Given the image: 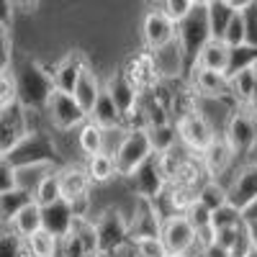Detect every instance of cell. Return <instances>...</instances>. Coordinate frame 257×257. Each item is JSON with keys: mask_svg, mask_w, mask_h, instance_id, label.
I'll return each instance as SVG.
<instances>
[{"mask_svg": "<svg viewBox=\"0 0 257 257\" xmlns=\"http://www.w3.org/2000/svg\"><path fill=\"white\" fill-rule=\"evenodd\" d=\"M13 82H16V100L26 111H44L49 95L54 93L52 75L44 64L36 59H24L21 64H13Z\"/></svg>", "mask_w": 257, "mask_h": 257, "instance_id": "cell-1", "label": "cell"}, {"mask_svg": "<svg viewBox=\"0 0 257 257\" xmlns=\"http://www.w3.org/2000/svg\"><path fill=\"white\" fill-rule=\"evenodd\" d=\"M175 41L183 52L185 59V70L193 72L196 59L201 54V49L211 41V29H208V16H206V3H196L193 11L175 26Z\"/></svg>", "mask_w": 257, "mask_h": 257, "instance_id": "cell-2", "label": "cell"}, {"mask_svg": "<svg viewBox=\"0 0 257 257\" xmlns=\"http://www.w3.org/2000/svg\"><path fill=\"white\" fill-rule=\"evenodd\" d=\"M6 160L18 170V167H31V165H49L57 167L59 165V149L52 139L49 132L44 128H36V132H29L24 139L18 142V147L11 155H6Z\"/></svg>", "mask_w": 257, "mask_h": 257, "instance_id": "cell-3", "label": "cell"}, {"mask_svg": "<svg viewBox=\"0 0 257 257\" xmlns=\"http://www.w3.org/2000/svg\"><path fill=\"white\" fill-rule=\"evenodd\" d=\"M152 157V147H149V137L144 126H134L126 128V134L113 155V165H116V175L121 178H132L137 170Z\"/></svg>", "mask_w": 257, "mask_h": 257, "instance_id": "cell-4", "label": "cell"}, {"mask_svg": "<svg viewBox=\"0 0 257 257\" xmlns=\"http://www.w3.org/2000/svg\"><path fill=\"white\" fill-rule=\"evenodd\" d=\"M221 139L226 142L234 157L252 155V149L257 147V116L249 108H234L224 123Z\"/></svg>", "mask_w": 257, "mask_h": 257, "instance_id": "cell-5", "label": "cell"}, {"mask_svg": "<svg viewBox=\"0 0 257 257\" xmlns=\"http://www.w3.org/2000/svg\"><path fill=\"white\" fill-rule=\"evenodd\" d=\"M95 239H98V254H116L123 252L128 242V221L118 208H105L93 221Z\"/></svg>", "mask_w": 257, "mask_h": 257, "instance_id": "cell-6", "label": "cell"}, {"mask_svg": "<svg viewBox=\"0 0 257 257\" xmlns=\"http://www.w3.org/2000/svg\"><path fill=\"white\" fill-rule=\"evenodd\" d=\"M160 242H162L167 257H193V249H198L196 229L188 224V219L183 213L170 216L160 224Z\"/></svg>", "mask_w": 257, "mask_h": 257, "instance_id": "cell-7", "label": "cell"}, {"mask_svg": "<svg viewBox=\"0 0 257 257\" xmlns=\"http://www.w3.org/2000/svg\"><path fill=\"white\" fill-rule=\"evenodd\" d=\"M178 142L188 149L190 155H203L206 149L216 142V132H213V126L198 113V111H190V113H183L178 118Z\"/></svg>", "mask_w": 257, "mask_h": 257, "instance_id": "cell-8", "label": "cell"}, {"mask_svg": "<svg viewBox=\"0 0 257 257\" xmlns=\"http://www.w3.org/2000/svg\"><path fill=\"white\" fill-rule=\"evenodd\" d=\"M103 90L111 95V100H113V105H116V111H118V116H121L123 126H126V128H132V121H134V116L139 113L142 93L134 88L132 82H128V77H126L123 72L111 75Z\"/></svg>", "mask_w": 257, "mask_h": 257, "instance_id": "cell-9", "label": "cell"}, {"mask_svg": "<svg viewBox=\"0 0 257 257\" xmlns=\"http://www.w3.org/2000/svg\"><path fill=\"white\" fill-rule=\"evenodd\" d=\"M44 113H47V121L54 128H59V132H72V128H77L88 121V116L80 111V105L75 103L72 95L57 93V90L49 95V100L44 105Z\"/></svg>", "mask_w": 257, "mask_h": 257, "instance_id": "cell-10", "label": "cell"}, {"mask_svg": "<svg viewBox=\"0 0 257 257\" xmlns=\"http://www.w3.org/2000/svg\"><path fill=\"white\" fill-rule=\"evenodd\" d=\"M26 134H29L26 108H21L18 103H13V105L0 111V157L11 155Z\"/></svg>", "mask_w": 257, "mask_h": 257, "instance_id": "cell-11", "label": "cell"}, {"mask_svg": "<svg viewBox=\"0 0 257 257\" xmlns=\"http://www.w3.org/2000/svg\"><path fill=\"white\" fill-rule=\"evenodd\" d=\"M88 67H90V64H88V59H85L82 52H70L62 62H57L54 67L49 70L54 90H57V93H67V95H72V90H75V85H77L80 75L88 70Z\"/></svg>", "mask_w": 257, "mask_h": 257, "instance_id": "cell-12", "label": "cell"}, {"mask_svg": "<svg viewBox=\"0 0 257 257\" xmlns=\"http://www.w3.org/2000/svg\"><path fill=\"white\" fill-rule=\"evenodd\" d=\"M254 198H257V162H249L237 173L231 185H226V203L231 208L242 211Z\"/></svg>", "mask_w": 257, "mask_h": 257, "instance_id": "cell-13", "label": "cell"}, {"mask_svg": "<svg viewBox=\"0 0 257 257\" xmlns=\"http://www.w3.org/2000/svg\"><path fill=\"white\" fill-rule=\"evenodd\" d=\"M142 36H144V44L149 52H157L167 44H173L175 41V24L173 21H167L157 8L149 11L142 21Z\"/></svg>", "mask_w": 257, "mask_h": 257, "instance_id": "cell-14", "label": "cell"}, {"mask_svg": "<svg viewBox=\"0 0 257 257\" xmlns=\"http://www.w3.org/2000/svg\"><path fill=\"white\" fill-rule=\"evenodd\" d=\"M132 180V190H134V196L137 198H144V201H155V198H160L162 196V190L167 188V183L162 180V175H160V170H157V160H155V155L149 157L137 173L128 178Z\"/></svg>", "mask_w": 257, "mask_h": 257, "instance_id": "cell-15", "label": "cell"}, {"mask_svg": "<svg viewBox=\"0 0 257 257\" xmlns=\"http://www.w3.org/2000/svg\"><path fill=\"white\" fill-rule=\"evenodd\" d=\"M57 178H59V190H62V201H64V203H72L75 198L88 196L90 180H88L85 167L62 165V167H57Z\"/></svg>", "mask_w": 257, "mask_h": 257, "instance_id": "cell-16", "label": "cell"}, {"mask_svg": "<svg viewBox=\"0 0 257 257\" xmlns=\"http://www.w3.org/2000/svg\"><path fill=\"white\" fill-rule=\"evenodd\" d=\"M149 54H152V62H155L160 82L178 80L185 72V59H183V52L178 47V41H173V44H167V47H162L157 52H149Z\"/></svg>", "mask_w": 257, "mask_h": 257, "instance_id": "cell-17", "label": "cell"}, {"mask_svg": "<svg viewBox=\"0 0 257 257\" xmlns=\"http://www.w3.org/2000/svg\"><path fill=\"white\" fill-rule=\"evenodd\" d=\"M72 208L70 203H64V201H57L52 206H44L41 208V229H44L47 234H52L54 239H62V237H67L70 229H72Z\"/></svg>", "mask_w": 257, "mask_h": 257, "instance_id": "cell-18", "label": "cell"}, {"mask_svg": "<svg viewBox=\"0 0 257 257\" xmlns=\"http://www.w3.org/2000/svg\"><path fill=\"white\" fill-rule=\"evenodd\" d=\"M123 75L128 77V82H132L139 93H144V90H155L157 85H160V77H157L155 62H152V54H149V52L137 54L132 62H128V67H126Z\"/></svg>", "mask_w": 257, "mask_h": 257, "instance_id": "cell-19", "label": "cell"}, {"mask_svg": "<svg viewBox=\"0 0 257 257\" xmlns=\"http://www.w3.org/2000/svg\"><path fill=\"white\" fill-rule=\"evenodd\" d=\"M190 85L196 90L198 98H221V100H231L229 93V80L219 72H208V70H193L190 75Z\"/></svg>", "mask_w": 257, "mask_h": 257, "instance_id": "cell-20", "label": "cell"}, {"mask_svg": "<svg viewBox=\"0 0 257 257\" xmlns=\"http://www.w3.org/2000/svg\"><path fill=\"white\" fill-rule=\"evenodd\" d=\"M231 160H234V155H231V149L226 147V142L216 139L201 155V167H203V173H206L208 180H219V175H224L229 170Z\"/></svg>", "mask_w": 257, "mask_h": 257, "instance_id": "cell-21", "label": "cell"}, {"mask_svg": "<svg viewBox=\"0 0 257 257\" xmlns=\"http://www.w3.org/2000/svg\"><path fill=\"white\" fill-rule=\"evenodd\" d=\"M100 90H103V85H100L98 75L88 67V70L80 75V80H77V85H75V90H72V98H75V103L80 105V111H82L85 116H90V111H93V105H95Z\"/></svg>", "mask_w": 257, "mask_h": 257, "instance_id": "cell-22", "label": "cell"}, {"mask_svg": "<svg viewBox=\"0 0 257 257\" xmlns=\"http://www.w3.org/2000/svg\"><path fill=\"white\" fill-rule=\"evenodd\" d=\"M226 62H229V47L224 44V41L211 39L208 44L201 49V54H198V59H196V67H193V70H208V72L224 75Z\"/></svg>", "mask_w": 257, "mask_h": 257, "instance_id": "cell-23", "label": "cell"}, {"mask_svg": "<svg viewBox=\"0 0 257 257\" xmlns=\"http://www.w3.org/2000/svg\"><path fill=\"white\" fill-rule=\"evenodd\" d=\"M8 229L16 234L18 239H29V237H34L36 231H41V208L31 201L29 206H24L16 216H13V221L8 224Z\"/></svg>", "mask_w": 257, "mask_h": 257, "instance_id": "cell-24", "label": "cell"}, {"mask_svg": "<svg viewBox=\"0 0 257 257\" xmlns=\"http://www.w3.org/2000/svg\"><path fill=\"white\" fill-rule=\"evenodd\" d=\"M88 121H93L95 126H100L103 132H111V128L123 126V121H121V116H118V111H116L111 95L105 93V90H100V95H98V100H95V105H93Z\"/></svg>", "mask_w": 257, "mask_h": 257, "instance_id": "cell-25", "label": "cell"}, {"mask_svg": "<svg viewBox=\"0 0 257 257\" xmlns=\"http://www.w3.org/2000/svg\"><path fill=\"white\" fill-rule=\"evenodd\" d=\"M206 16H208V29H211V39L221 41L229 21L234 18V11L229 8L226 0H211V3H206Z\"/></svg>", "mask_w": 257, "mask_h": 257, "instance_id": "cell-26", "label": "cell"}, {"mask_svg": "<svg viewBox=\"0 0 257 257\" xmlns=\"http://www.w3.org/2000/svg\"><path fill=\"white\" fill-rule=\"evenodd\" d=\"M257 67V49L254 47H237V49H229V62H226V70H224V77H234L244 70H254Z\"/></svg>", "mask_w": 257, "mask_h": 257, "instance_id": "cell-27", "label": "cell"}, {"mask_svg": "<svg viewBox=\"0 0 257 257\" xmlns=\"http://www.w3.org/2000/svg\"><path fill=\"white\" fill-rule=\"evenodd\" d=\"M147 137H149V147H152V155L160 157L170 149L178 147V132L173 123H165V126H152L147 128Z\"/></svg>", "mask_w": 257, "mask_h": 257, "instance_id": "cell-28", "label": "cell"}, {"mask_svg": "<svg viewBox=\"0 0 257 257\" xmlns=\"http://www.w3.org/2000/svg\"><path fill=\"white\" fill-rule=\"evenodd\" d=\"M57 167H49V165H31V167H18L16 170V188L29 193V196L34 198V190L36 185L44 180L49 173H54Z\"/></svg>", "mask_w": 257, "mask_h": 257, "instance_id": "cell-29", "label": "cell"}, {"mask_svg": "<svg viewBox=\"0 0 257 257\" xmlns=\"http://www.w3.org/2000/svg\"><path fill=\"white\" fill-rule=\"evenodd\" d=\"M34 198L29 196V193H24V190H11V193H3L0 196V226H6L8 229V224L13 221V216L24 208V206H29Z\"/></svg>", "mask_w": 257, "mask_h": 257, "instance_id": "cell-30", "label": "cell"}, {"mask_svg": "<svg viewBox=\"0 0 257 257\" xmlns=\"http://www.w3.org/2000/svg\"><path fill=\"white\" fill-rule=\"evenodd\" d=\"M77 144L80 149L88 157H95V155H103V128L95 126L93 121H85L80 126V134H77Z\"/></svg>", "mask_w": 257, "mask_h": 257, "instance_id": "cell-31", "label": "cell"}, {"mask_svg": "<svg viewBox=\"0 0 257 257\" xmlns=\"http://www.w3.org/2000/svg\"><path fill=\"white\" fill-rule=\"evenodd\" d=\"M196 201L203 203V206L213 213L216 208L226 206V185H221L219 180H206V183L198 188V193H196Z\"/></svg>", "mask_w": 257, "mask_h": 257, "instance_id": "cell-32", "label": "cell"}, {"mask_svg": "<svg viewBox=\"0 0 257 257\" xmlns=\"http://www.w3.org/2000/svg\"><path fill=\"white\" fill-rule=\"evenodd\" d=\"M85 173H88V180H90V183H108L111 178H116V165H113V157H108V155H95V157H88Z\"/></svg>", "mask_w": 257, "mask_h": 257, "instance_id": "cell-33", "label": "cell"}, {"mask_svg": "<svg viewBox=\"0 0 257 257\" xmlns=\"http://www.w3.org/2000/svg\"><path fill=\"white\" fill-rule=\"evenodd\" d=\"M57 252H59V239H54L44 229L26 239V254L29 257H57Z\"/></svg>", "mask_w": 257, "mask_h": 257, "instance_id": "cell-34", "label": "cell"}, {"mask_svg": "<svg viewBox=\"0 0 257 257\" xmlns=\"http://www.w3.org/2000/svg\"><path fill=\"white\" fill-rule=\"evenodd\" d=\"M57 201H62V190H59V178H57V170H54V173H49L44 180L36 185V190H34V203H36L39 208H44V206H52V203H57Z\"/></svg>", "mask_w": 257, "mask_h": 257, "instance_id": "cell-35", "label": "cell"}, {"mask_svg": "<svg viewBox=\"0 0 257 257\" xmlns=\"http://www.w3.org/2000/svg\"><path fill=\"white\" fill-rule=\"evenodd\" d=\"M254 77H257V67L254 70H244L239 75L229 77V93H231V100L237 103H249V95H252V88H254Z\"/></svg>", "mask_w": 257, "mask_h": 257, "instance_id": "cell-36", "label": "cell"}, {"mask_svg": "<svg viewBox=\"0 0 257 257\" xmlns=\"http://www.w3.org/2000/svg\"><path fill=\"white\" fill-rule=\"evenodd\" d=\"M234 226H244V224H242L239 211L231 208L229 203L211 213V229L213 231H219V229H234Z\"/></svg>", "mask_w": 257, "mask_h": 257, "instance_id": "cell-37", "label": "cell"}, {"mask_svg": "<svg viewBox=\"0 0 257 257\" xmlns=\"http://www.w3.org/2000/svg\"><path fill=\"white\" fill-rule=\"evenodd\" d=\"M193 6H196L193 0H165V3H160V6H157V11H160L167 21H173V24L178 26L180 21L193 11Z\"/></svg>", "mask_w": 257, "mask_h": 257, "instance_id": "cell-38", "label": "cell"}, {"mask_svg": "<svg viewBox=\"0 0 257 257\" xmlns=\"http://www.w3.org/2000/svg\"><path fill=\"white\" fill-rule=\"evenodd\" d=\"M0 257H29L26 254V242L18 239L11 229L0 231Z\"/></svg>", "mask_w": 257, "mask_h": 257, "instance_id": "cell-39", "label": "cell"}, {"mask_svg": "<svg viewBox=\"0 0 257 257\" xmlns=\"http://www.w3.org/2000/svg\"><path fill=\"white\" fill-rule=\"evenodd\" d=\"M239 16H242V24H244V44L257 49V0H252Z\"/></svg>", "mask_w": 257, "mask_h": 257, "instance_id": "cell-40", "label": "cell"}, {"mask_svg": "<svg viewBox=\"0 0 257 257\" xmlns=\"http://www.w3.org/2000/svg\"><path fill=\"white\" fill-rule=\"evenodd\" d=\"M221 41H224L229 49H237V47L244 44V24H242V16L239 13H234V18L229 21V26H226Z\"/></svg>", "mask_w": 257, "mask_h": 257, "instance_id": "cell-41", "label": "cell"}, {"mask_svg": "<svg viewBox=\"0 0 257 257\" xmlns=\"http://www.w3.org/2000/svg\"><path fill=\"white\" fill-rule=\"evenodd\" d=\"M183 216L188 219V224L193 226V229H196V231H203V229H208L211 226V211L203 206V203H193L185 213H183Z\"/></svg>", "mask_w": 257, "mask_h": 257, "instance_id": "cell-42", "label": "cell"}, {"mask_svg": "<svg viewBox=\"0 0 257 257\" xmlns=\"http://www.w3.org/2000/svg\"><path fill=\"white\" fill-rule=\"evenodd\" d=\"M13 67V36L8 26H0V72H11Z\"/></svg>", "mask_w": 257, "mask_h": 257, "instance_id": "cell-43", "label": "cell"}, {"mask_svg": "<svg viewBox=\"0 0 257 257\" xmlns=\"http://www.w3.org/2000/svg\"><path fill=\"white\" fill-rule=\"evenodd\" d=\"M134 257H167L160 237H152V239H139L134 242Z\"/></svg>", "mask_w": 257, "mask_h": 257, "instance_id": "cell-44", "label": "cell"}, {"mask_svg": "<svg viewBox=\"0 0 257 257\" xmlns=\"http://www.w3.org/2000/svg\"><path fill=\"white\" fill-rule=\"evenodd\" d=\"M244 237V226H234V229H219V231H213V242H216L219 247L224 249H234L239 244V239Z\"/></svg>", "mask_w": 257, "mask_h": 257, "instance_id": "cell-45", "label": "cell"}, {"mask_svg": "<svg viewBox=\"0 0 257 257\" xmlns=\"http://www.w3.org/2000/svg\"><path fill=\"white\" fill-rule=\"evenodd\" d=\"M57 257H90V254L85 252L82 242L70 231L67 237H62V239H59V252H57Z\"/></svg>", "mask_w": 257, "mask_h": 257, "instance_id": "cell-46", "label": "cell"}, {"mask_svg": "<svg viewBox=\"0 0 257 257\" xmlns=\"http://www.w3.org/2000/svg\"><path fill=\"white\" fill-rule=\"evenodd\" d=\"M18 103L16 100V82L11 72H0V111L8 108V105Z\"/></svg>", "mask_w": 257, "mask_h": 257, "instance_id": "cell-47", "label": "cell"}, {"mask_svg": "<svg viewBox=\"0 0 257 257\" xmlns=\"http://www.w3.org/2000/svg\"><path fill=\"white\" fill-rule=\"evenodd\" d=\"M11 190H16V167L6 157H0V196Z\"/></svg>", "mask_w": 257, "mask_h": 257, "instance_id": "cell-48", "label": "cell"}, {"mask_svg": "<svg viewBox=\"0 0 257 257\" xmlns=\"http://www.w3.org/2000/svg\"><path fill=\"white\" fill-rule=\"evenodd\" d=\"M70 208H72V216H75V219H88V216H90V208H93L90 193H88V196H82V198H75V201L70 203Z\"/></svg>", "mask_w": 257, "mask_h": 257, "instance_id": "cell-49", "label": "cell"}, {"mask_svg": "<svg viewBox=\"0 0 257 257\" xmlns=\"http://www.w3.org/2000/svg\"><path fill=\"white\" fill-rule=\"evenodd\" d=\"M198 257H231V252H229V249H224V247H219L216 242H211V244L201 247Z\"/></svg>", "mask_w": 257, "mask_h": 257, "instance_id": "cell-50", "label": "cell"}, {"mask_svg": "<svg viewBox=\"0 0 257 257\" xmlns=\"http://www.w3.org/2000/svg\"><path fill=\"white\" fill-rule=\"evenodd\" d=\"M239 216H242V224H244V226L257 224V198H254L249 206H244V208L239 211Z\"/></svg>", "mask_w": 257, "mask_h": 257, "instance_id": "cell-51", "label": "cell"}, {"mask_svg": "<svg viewBox=\"0 0 257 257\" xmlns=\"http://www.w3.org/2000/svg\"><path fill=\"white\" fill-rule=\"evenodd\" d=\"M13 18V3H6V0H0V26H8Z\"/></svg>", "mask_w": 257, "mask_h": 257, "instance_id": "cell-52", "label": "cell"}, {"mask_svg": "<svg viewBox=\"0 0 257 257\" xmlns=\"http://www.w3.org/2000/svg\"><path fill=\"white\" fill-rule=\"evenodd\" d=\"M244 234H247V242H249L252 252H257V224H252V226H244Z\"/></svg>", "mask_w": 257, "mask_h": 257, "instance_id": "cell-53", "label": "cell"}, {"mask_svg": "<svg viewBox=\"0 0 257 257\" xmlns=\"http://www.w3.org/2000/svg\"><path fill=\"white\" fill-rule=\"evenodd\" d=\"M249 111L252 113H257V77H254V88H252V95H249Z\"/></svg>", "mask_w": 257, "mask_h": 257, "instance_id": "cell-54", "label": "cell"}, {"mask_svg": "<svg viewBox=\"0 0 257 257\" xmlns=\"http://www.w3.org/2000/svg\"><path fill=\"white\" fill-rule=\"evenodd\" d=\"M123 257H134V252H123Z\"/></svg>", "mask_w": 257, "mask_h": 257, "instance_id": "cell-55", "label": "cell"}, {"mask_svg": "<svg viewBox=\"0 0 257 257\" xmlns=\"http://www.w3.org/2000/svg\"><path fill=\"white\" fill-rule=\"evenodd\" d=\"M244 257H257V252H249V254H244Z\"/></svg>", "mask_w": 257, "mask_h": 257, "instance_id": "cell-56", "label": "cell"}]
</instances>
